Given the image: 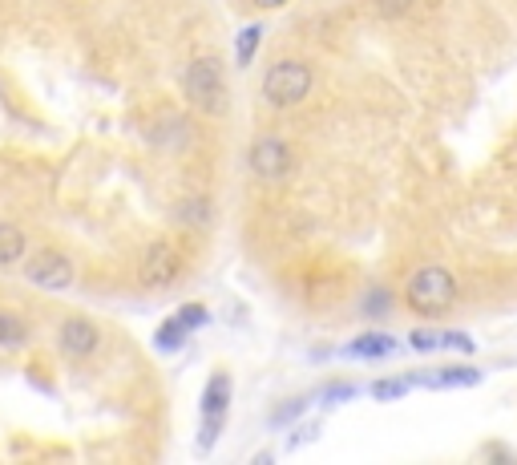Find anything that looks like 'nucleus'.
<instances>
[{
  "instance_id": "nucleus-7",
  "label": "nucleus",
  "mask_w": 517,
  "mask_h": 465,
  "mask_svg": "<svg viewBox=\"0 0 517 465\" xmlns=\"http://www.w3.org/2000/svg\"><path fill=\"white\" fill-rule=\"evenodd\" d=\"M291 166H295V158H291V150H287L283 138H255V146H251V170L259 178H283V174H291Z\"/></svg>"
},
{
  "instance_id": "nucleus-8",
  "label": "nucleus",
  "mask_w": 517,
  "mask_h": 465,
  "mask_svg": "<svg viewBox=\"0 0 517 465\" xmlns=\"http://www.w3.org/2000/svg\"><path fill=\"white\" fill-rule=\"evenodd\" d=\"M57 340H61V348L69 352V356H89V352H97V328L89 324V320H65L61 324V332H57Z\"/></svg>"
},
{
  "instance_id": "nucleus-9",
  "label": "nucleus",
  "mask_w": 517,
  "mask_h": 465,
  "mask_svg": "<svg viewBox=\"0 0 517 465\" xmlns=\"http://www.w3.org/2000/svg\"><path fill=\"white\" fill-rule=\"evenodd\" d=\"M206 320V312L202 308H182L174 320H166L162 328H158V348H178L182 340H186V328H194V324H202Z\"/></svg>"
},
{
  "instance_id": "nucleus-14",
  "label": "nucleus",
  "mask_w": 517,
  "mask_h": 465,
  "mask_svg": "<svg viewBox=\"0 0 517 465\" xmlns=\"http://www.w3.org/2000/svg\"><path fill=\"white\" fill-rule=\"evenodd\" d=\"M408 344L417 348V352H433V348H441L445 344V332H429V328H417L408 336Z\"/></svg>"
},
{
  "instance_id": "nucleus-10",
  "label": "nucleus",
  "mask_w": 517,
  "mask_h": 465,
  "mask_svg": "<svg viewBox=\"0 0 517 465\" xmlns=\"http://www.w3.org/2000/svg\"><path fill=\"white\" fill-rule=\"evenodd\" d=\"M477 381H481L477 368H445V372H433V377H421V385H433V389H465Z\"/></svg>"
},
{
  "instance_id": "nucleus-12",
  "label": "nucleus",
  "mask_w": 517,
  "mask_h": 465,
  "mask_svg": "<svg viewBox=\"0 0 517 465\" xmlns=\"http://www.w3.org/2000/svg\"><path fill=\"white\" fill-rule=\"evenodd\" d=\"M396 348V340L392 336H384V332H372V336H360V340H352L348 344V352L352 356H388Z\"/></svg>"
},
{
  "instance_id": "nucleus-16",
  "label": "nucleus",
  "mask_w": 517,
  "mask_h": 465,
  "mask_svg": "<svg viewBox=\"0 0 517 465\" xmlns=\"http://www.w3.org/2000/svg\"><path fill=\"white\" fill-rule=\"evenodd\" d=\"M259 37H263V29L259 25H251L243 37H239V65H251V57H255V45H259Z\"/></svg>"
},
{
  "instance_id": "nucleus-17",
  "label": "nucleus",
  "mask_w": 517,
  "mask_h": 465,
  "mask_svg": "<svg viewBox=\"0 0 517 465\" xmlns=\"http://www.w3.org/2000/svg\"><path fill=\"white\" fill-rule=\"evenodd\" d=\"M388 304H392V296H388V292H372V296H368V304H364V312H368V316H384V312H388Z\"/></svg>"
},
{
  "instance_id": "nucleus-11",
  "label": "nucleus",
  "mask_w": 517,
  "mask_h": 465,
  "mask_svg": "<svg viewBox=\"0 0 517 465\" xmlns=\"http://www.w3.org/2000/svg\"><path fill=\"white\" fill-rule=\"evenodd\" d=\"M21 255H25V231L13 223H0V267L17 263Z\"/></svg>"
},
{
  "instance_id": "nucleus-1",
  "label": "nucleus",
  "mask_w": 517,
  "mask_h": 465,
  "mask_svg": "<svg viewBox=\"0 0 517 465\" xmlns=\"http://www.w3.org/2000/svg\"><path fill=\"white\" fill-rule=\"evenodd\" d=\"M182 85H186V98H190L194 110L211 114V118L227 114L231 93H227V81H223V65H219L215 57H198V61L186 69Z\"/></svg>"
},
{
  "instance_id": "nucleus-5",
  "label": "nucleus",
  "mask_w": 517,
  "mask_h": 465,
  "mask_svg": "<svg viewBox=\"0 0 517 465\" xmlns=\"http://www.w3.org/2000/svg\"><path fill=\"white\" fill-rule=\"evenodd\" d=\"M25 279L45 292H65L73 284V263L61 255V251H33L29 263H25Z\"/></svg>"
},
{
  "instance_id": "nucleus-4",
  "label": "nucleus",
  "mask_w": 517,
  "mask_h": 465,
  "mask_svg": "<svg viewBox=\"0 0 517 465\" xmlns=\"http://www.w3.org/2000/svg\"><path fill=\"white\" fill-rule=\"evenodd\" d=\"M182 275V251L174 239H154L142 255V284L146 288H170Z\"/></svg>"
},
{
  "instance_id": "nucleus-19",
  "label": "nucleus",
  "mask_w": 517,
  "mask_h": 465,
  "mask_svg": "<svg viewBox=\"0 0 517 465\" xmlns=\"http://www.w3.org/2000/svg\"><path fill=\"white\" fill-rule=\"evenodd\" d=\"M259 5H263V9H275V5H283V0H259Z\"/></svg>"
},
{
  "instance_id": "nucleus-18",
  "label": "nucleus",
  "mask_w": 517,
  "mask_h": 465,
  "mask_svg": "<svg viewBox=\"0 0 517 465\" xmlns=\"http://www.w3.org/2000/svg\"><path fill=\"white\" fill-rule=\"evenodd\" d=\"M441 348H453V352H473V336L465 332H445V344Z\"/></svg>"
},
{
  "instance_id": "nucleus-3",
  "label": "nucleus",
  "mask_w": 517,
  "mask_h": 465,
  "mask_svg": "<svg viewBox=\"0 0 517 465\" xmlns=\"http://www.w3.org/2000/svg\"><path fill=\"white\" fill-rule=\"evenodd\" d=\"M307 89H312V69H307L303 61H279V65H271L267 77H263V98H267L271 106H279V110L303 102Z\"/></svg>"
},
{
  "instance_id": "nucleus-2",
  "label": "nucleus",
  "mask_w": 517,
  "mask_h": 465,
  "mask_svg": "<svg viewBox=\"0 0 517 465\" xmlns=\"http://www.w3.org/2000/svg\"><path fill=\"white\" fill-rule=\"evenodd\" d=\"M408 308L421 316H441L453 300H457V284L445 267H421L417 275L408 279Z\"/></svg>"
},
{
  "instance_id": "nucleus-6",
  "label": "nucleus",
  "mask_w": 517,
  "mask_h": 465,
  "mask_svg": "<svg viewBox=\"0 0 517 465\" xmlns=\"http://www.w3.org/2000/svg\"><path fill=\"white\" fill-rule=\"evenodd\" d=\"M227 401H231V377H227V372H219V377H211V385H206V393H202V449L215 445L219 425L227 417Z\"/></svg>"
},
{
  "instance_id": "nucleus-13",
  "label": "nucleus",
  "mask_w": 517,
  "mask_h": 465,
  "mask_svg": "<svg viewBox=\"0 0 517 465\" xmlns=\"http://www.w3.org/2000/svg\"><path fill=\"white\" fill-rule=\"evenodd\" d=\"M29 336V328L17 320V316H9V312H0V344H21Z\"/></svg>"
},
{
  "instance_id": "nucleus-15",
  "label": "nucleus",
  "mask_w": 517,
  "mask_h": 465,
  "mask_svg": "<svg viewBox=\"0 0 517 465\" xmlns=\"http://www.w3.org/2000/svg\"><path fill=\"white\" fill-rule=\"evenodd\" d=\"M408 385H412V381H376V385H372V397H376V401H400V397L408 393Z\"/></svg>"
}]
</instances>
